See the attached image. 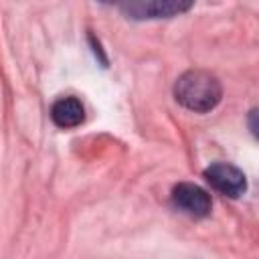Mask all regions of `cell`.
Instances as JSON below:
<instances>
[{
	"label": "cell",
	"instance_id": "5b68a950",
	"mask_svg": "<svg viewBox=\"0 0 259 259\" xmlns=\"http://www.w3.org/2000/svg\"><path fill=\"white\" fill-rule=\"evenodd\" d=\"M51 117H53V121L59 127L69 130V127H77L83 121L85 109H83L79 99H75V97H61V99H57L53 103Z\"/></svg>",
	"mask_w": 259,
	"mask_h": 259
},
{
	"label": "cell",
	"instance_id": "277c9868",
	"mask_svg": "<svg viewBox=\"0 0 259 259\" xmlns=\"http://www.w3.org/2000/svg\"><path fill=\"white\" fill-rule=\"evenodd\" d=\"M190 8V2H172V0H156V2H132L121 4V10L132 18H168L174 14H180Z\"/></svg>",
	"mask_w": 259,
	"mask_h": 259
},
{
	"label": "cell",
	"instance_id": "3957f363",
	"mask_svg": "<svg viewBox=\"0 0 259 259\" xmlns=\"http://www.w3.org/2000/svg\"><path fill=\"white\" fill-rule=\"evenodd\" d=\"M172 202L178 210H182L188 217L200 219L210 212V196L206 190L192 182H180L172 190Z\"/></svg>",
	"mask_w": 259,
	"mask_h": 259
},
{
	"label": "cell",
	"instance_id": "7a4b0ae2",
	"mask_svg": "<svg viewBox=\"0 0 259 259\" xmlns=\"http://www.w3.org/2000/svg\"><path fill=\"white\" fill-rule=\"evenodd\" d=\"M204 178L217 192H221V194H225L229 198H239L247 188L245 174L237 166H233L229 162L210 164L204 170Z\"/></svg>",
	"mask_w": 259,
	"mask_h": 259
},
{
	"label": "cell",
	"instance_id": "8992f818",
	"mask_svg": "<svg viewBox=\"0 0 259 259\" xmlns=\"http://www.w3.org/2000/svg\"><path fill=\"white\" fill-rule=\"evenodd\" d=\"M247 123H249V130L251 134L259 140V107H253L249 111V117H247Z\"/></svg>",
	"mask_w": 259,
	"mask_h": 259
},
{
	"label": "cell",
	"instance_id": "6da1fadb",
	"mask_svg": "<svg viewBox=\"0 0 259 259\" xmlns=\"http://www.w3.org/2000/svg\"><path fill=\"white\" fill-rule=\"evenodd\" d=\"M221 95H223V87L219 79L202 69L186 71L184 75L178 77L174 85L176 101L194 113L210 111L221 101Z\"/></svg>",
	"mask_w": 259,
	"mask_h": 259
}]
</instances>
